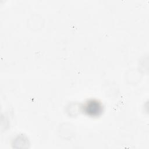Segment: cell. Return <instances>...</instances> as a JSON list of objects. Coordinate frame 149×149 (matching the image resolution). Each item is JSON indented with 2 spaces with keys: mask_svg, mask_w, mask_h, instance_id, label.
Here are the masks:
<instances>
[{
  "mask_svg": "<svg viewBox=\"0 0 149 149\" xmlns=\"http://www.w3.org/2000/svg\"><path fill=\"white\" fill-rule=\"evenodd\" d=\"M84 111L89 116H98L102 111V104L97 100H90L84 105Z\"/></svg>",
  "mask_w": 149,
  "mask_h": 149,
  "instance_id": "1",
  "label": "cell"
}]
</instances>
